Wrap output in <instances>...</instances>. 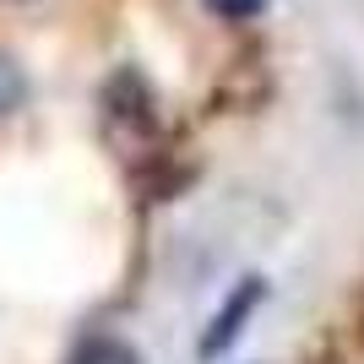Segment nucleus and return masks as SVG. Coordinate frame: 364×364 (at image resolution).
I'll return each instance as SVG.
<instances>
[{"instance_id":"f257e3e1","label":"nucleus","mask_w":364,"mask_h":364,"mask_svg":"<svg viewBox=\"0 0 364 364\" xmlns=\"http://www.w3.org/2000/svg\"><path fill=\"white\" fill-rule=\"evenodd\" d=\"M256 299H261V283H256V277H250L245 289H234V294H228V304L218 310V321H213V332L201 337V359H218V353H223L228 343L240 337V321L250 316V310H256Z\"/></svg>"},{"instance_id":"f03ea898","label":"nucleus","mask_w":364,"mask_h":364,"mask_svg":"<svg viewBox=\"0 0 364 364\" xmlns=\"http://www.w3.org/2000/svg\"><path fill=\"white\" fill-rule=\"evenodd\" d=\"M71 364H141V359H136L131 343H120V337H87V343L71 353Z\"/></svg>"},{"instance_id":"7ed1b4c3","label":"nucleus","mask_w":364,"mask_h":364,"mask_svg":"<svg viewBox=\"0 0 364 364\" xmlns=\"http://www.w3.org/2000/svg\"><path fill=\"white\" fill-rule=\"evenodd\" d=\"M223 22H250V16H261L267 11V0H207Z\"/></svg>"}]
</instances>
